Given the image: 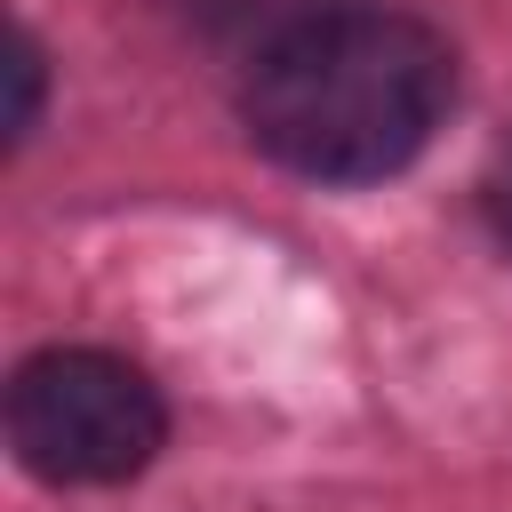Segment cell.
Segmentation results:
<instances>
[{
  "instance_id": "3957f363",
  "label": "cell",
  "mask_w": 512,
  "mask_h": 512,
  "mask_svg": "<svg viewBox=\"0 0 512 512\" xmlns=\"http://www.w3.org/2000/svg\"><path fill=\"white\" fill-rule=\"evenodd\" d=\"M208 48H232V56H264V48H280V40H296V32H312V24H328V16H344V8H368V0H168Z\"/></svg>"
},
{
  "instance_id": "277c9868",
  "label": "cell",
  "mask_w": 512,
  "mask_h": 512,
  "mask_svg": "<svg viewBox=\"0 0 512 512\" xmlns=\"http://www.w3.org/2000/svg\"><path fill=\"white\" fill-rule=\"evenodd\" d=\"M32 120H40V48H32V40H16V112H8V136L24 144V136H32Z\"/></svg>"
},
{
  "instance_id": "5b68a950",
  "label": "cell",
  "mask_w": 512,
  "mask_h": 512,
  "mask_svg": "<svg viewBox=\"0 0 512 512\" xmlns=\"http://www.w3.org/2000/svg\"><path fill=\"white\" fill-rule=\"evenodd\" d=\"M488 216H496V232H504V248H512V152H504L496 176H488Z\"/></svg>"
},
{
  "instance_id": "7a4b0ae2",
  "label": "cell",
  "mask_w": 512,
  "mask_h": 512,
  "mask_svg": "<svg viewBox=\"0 0 512 512\" xmlns=\"http://www.w3.org/2000/svg\"><path fill=\"white\" fill-rule=\"evenodd\" d=\"M8 440L24 472L56 488H112L160 456L168 408L136 360L96 344H48L8 376Z\"/></svg>"
},
{
  "instance_id": "6da1fadb",
  "label": "cell",
  "mask_w": 512,
  "mask_h": 512,
  "mask_svg": "<svg viewBox=\"0 0 512 512\" xmlns=\"http://www.w3.org/2000/svg\"><path fill=\"white\" fill-rule=\"evenodd\" d=\"M448 96L456 56L432 24L392 8H344L248 64L240 120L264 160L312 184H376L432 144Z\"/></svg>"
}]
</instances>
